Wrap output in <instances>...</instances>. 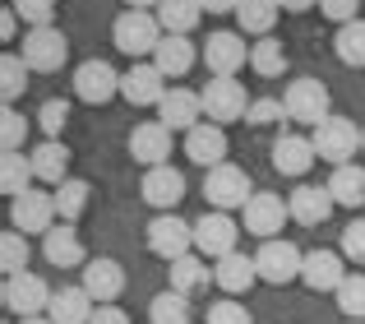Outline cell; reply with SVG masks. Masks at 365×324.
I'll return each instance as SVG.
<instances>
[{
	"instance_id": "cell-8",
	"label": "cell",
	"mask_w": 365,
	"mask_h": 324,
	"mask_svg": "<svg viewBox=\"0 0 365 324\" xmlns=\"http://www.w3.org/2000/svg\"><path fill=\"white\" fill-rule=\"evenodd\" d=\"M56 190H28V195H19V199H9V227L14 232H24V236H33V232H51L56 227Z\"/></svg>"
},
{
	"instance_id": "cell-43",
	"label": "cell",
	"mask_w": 365,
	"mask_h": 324,
	"mask_svg": "<svg viewBox=\"0 0 365 324\" xmlns=\"http://www.w3.org/2000/svg\"><path fill=\"white\" fill-rule=\"evenodd\" d=\"M24 135H28V121L19 116L14 107H5V111H0V148H5V153H19Z\"/></svg>"
},
{
	"instance_id": "cell-28",
	"label": "cell",
	"mask_w": 365,
	"mask_h": 324,
	"mask_svg": "<svg viewBox=\"0 0 365 324\" xmlns=\"http://www.w3.org/2000/svg\"><path fill=\"white\" fill-rule=\"evenodd\" d=\"M167 278H171V292H185V297H195V292L208 288L213 269H208V260H204L199 250H190V255H180V260L167 269Z\"/></svg>"
},
{
	"instance_id": "cell-7",
	"label": "cell",
	"mask_w": 365,
	"mask_h": 324,
	"mask_svg": "<svg viewBox=\"0 0 365 324\" xmlns=\"http://www.w3.org/2000/svg\"><path fill=\"white\" fill-rule=\"evenodd\" d=\"M51 297L56 292L46 288V278H37V273H14V278H5V288H0L5 310L19 315V320H37L42 310H51Z\"/></svg>"
},
{
	"instance_id": "cell-6",
	"label": "cell",
	"mask_w": 365,
	"mask_h": 324,
	"mask_svg": "<svg viewBox=\"0 0 365 324\" xmlns=\"http://www.w3.org/2000/svg\"><path fill=\"white\" fill-rule=\"evenodd\" d=\"M255 269H259V283L287 288V283H296V278H301V269H305V250H296L292 241L273 236V241H264V245H259Z\"/></svg>"
},
{
	"instance_id": "cell-12",
	"label": "cell",
	"mask_w": 365,
	"mask_h": 324,
	"mask_svg": "<svg viewBox=\"0 0 365 324\" xmlns=\"http://www.w3.org/2000/svg\"><path fill=\"white\" fill-rule=\"evenodd\" d=\"M120 79L125 74H116L111 61H83L79 70H74V98L88 102V107H107L120 93Z\"/></svg>"
},
{
	"instance_id": "cell-45",
	"label": "cell",
	"mask_w": 365,
	"mask_h": 324,
	"mask_svg": "<svg viewBox=\"0 0 365 324\" xmlns=\"http://www.w3.org/2000/svg\"><path fill=\"white\" fill-rule=\"evenodd\" d=\"M245 121H250V126H277V121H287L282 98H259V102H250Z\"/></svg>"
},
{
	"instance_id": "cell-38",
	"label": "cell",
	"mask_w": 365,
	"mask_h": 324,
	"mask_svg": "<svg viewBox=\"0 0 365 324\" xmlns=\"http://www.w3.org/2000/svg\"><path fill=\"white\" fill-rule=\"evenodd\" d=\"M28 260H33V245H28V236L9 227V232L0 236V269H5V278L28 273Z\"/></svg>"
},
{
	"instance_id": "cell-15",
	"label": "cell",
	"mask_w": 365,
	"mask_h": 324,
	"mask_svg": "<svg viewBox=\"0 0 365 324\" xmlns=\"http://www.w3.org/2000/svg\"><path fill=\"white\" fill-rule=\"evenodd\" d=\"M139 195L148 199L153 208H162V213H176V204L185 199V171H176L171 162H162V167H148L139 181Z\"/></svg>"
},
{
	"instance_id": "cell-42",
	"label": "cell",
	"mask_w": 365,
	"mask_h": 324,
	"mask_svg": "<svg viewBox=\"0 0 365 324\" xmlns=\"http://www.w3.org/2000/svg\"><path fill=\"white\" fill-rule=\"evenodd\" d=\"M338 250H342V260H351V264H365V218H351V223L342 227V236H338Z\"/></svg>"
},
{
	"instance_id": "cell-16",
	"label": "cell",
	"mask_w": 365,
	"mask_h": 324,
	"mask_svg": "<svg viewBox=\"0 0 365 324\" xmlns=\"http://www.w3.org/2000/svg\"><path fill=\"white\" fill-rule=\"evenodd\" d=\"M250 61V46L241 33H208L204 42V65L213 79H236V70Z\"/></svg>"
},
{
	"instance_id": "cell-11",
	"label": "cell",
	"mask_w": 365,
	"mask_h": 324,
	"mask_svg": "<svg viewBox=\"0 0 365 324\" xmlns=\"http://www.w3.org/2000/svg\"><path fill=\"white\" fill-rule=\"evenodd\" d=\"M292 223V208H287L282 195H273V190H255L245 204V232L259 236V241H273L282 227Z\"/></svg>"
},
{
	"instance_id": "cell-21",
	"label": "cell",
	"mask_w": 365,
	"mask_h": 324,
	"mask_svg": "<svg viewBox=\"0 0 365 324\" xmlns=\"http://www.w3.org/2000/svg\"><path fill=\"white\" fill-rule=\"evenodd\" d=\"M171 135L176 130H167L162 121H143V126L130 130V158L143 162V167H162V162L171 158Z\"/></svg>"
},
{
	"instance_id": "cell-37",
	"label": "cell",
	"mask_w": 365,
	"mask_h": 324,
	"mask_svg": "<svg viewBox=\"0 0 365 324\" xmlns=\"http://www.w3.org/2000/svg\"><path fill=\"white\" fill-rule=\"evenodd\" d=\"M333 51H338L342 65H365V19H351V24L338 28V37H333Z\"/></svg>"
},
{
	"instance_id": "cell-18",
	"label": "cell",
	"mask_w": 365,
	"mask_h": 324,
	"mask_svg": "<svg viewBox=\"0 0 365 324\" xmlns=\"http://www.w3.org/2000/svg\"><path fill=\"white\" fill-rule=\"evenodd\" d=\"M79 288L88 292L98 306H111V301L125 292V269L116 260H107V255H98V260H88L83 264V278H79Z\"/></svg>"
},
{
	"instance_id": "cell-3",
	"label": "cell",
	"mask_w": 365,
	"mask_h": 324,
	"mask_svg": "<svg viewBox=\"0 0 365 324\" xmlns=\"http://www.w3.org/2000/svg\"><path fill=\"white\" fill-rule=\"evenodd\" d=\"M310 139H314L319 162H329V167H347V162L356 158V148H361V130H356V121H347V116L319 121Z\"/></svg>"
},
{
	"instance_id": "cell-20",
	"label": "cell",
	"mask_w": 365,
	"mask_h": 324,
	"mask_svg": "<svg viewBox=\"0 0 365 324\" xmlns=\"http://www.w3.org/2000/svg\"><path fill=\"white\" fill-rule=\"evenodd\" d=\"M287 208H292V223L319 227V223H329V218H333L338 199L329 195V186H296L292 195H287Z\"/></svg>"
},
{
	"instance_id": "cell-44",
	"label": "cell",
	"mask_w": 365,
	"mask_h": 324,
	"mask_svg": "<svg viewBox=\"0 0 365 324\" xmlns=\"http://www.w3.org/2000/svg\"><path fill=\"white\" fill-rule=\"evenodd\" d=\"M14 14L24 19L28 28H51V19H56V0H14Z\"/></svg>"
},
{
	"instance_id": "cell-5",
	"label": "cell",
	"mask_w": 365,
	"mask_h": 324,
	"mask_svg": "<svg viewBox=\"0 0 365 324\" xmlns=\"http://www.w3.org/2000/svg\"><path fill=\"white\" fill-rule=\"evenodd\" d=\"M255 186H250V171L236 167V162H222L204 176V199L217 208V213H232V208H245Z\"/></svg>"
},
{
	"instance_id": "cell-10",
	"label": "cell",
	"mask_w": 365,
	"mask_h": 324,
	"mask_svg": "<svg viewBox=\"0 0 365 324\" xmlns=\"http://www.w3.org/2000/svg\"><path fill=\"white\" fill-rule=\"evenodd\" d=\"M199 102H204V116L213 121V126L241 121L250 111V93H245V83H236V79H208L204 88H199Z\"/></svg>"
},
{
	"instance_id": "cell-22",
	"label": "cell",
	"mask_w": 365,
	"mask_h": 324,
	"mask_svg": "<svg viewBox=\"0 0 365 324\" xmlns=\"http://www.w3.org/2000/svg\"><path fill=\"white\" fill-rule=\"evenodd\" d=\"M158 121L167 130H195V126H204V102H199V93H190V88H167V98L158 102Z\"/></svg>"
},
{
	"instance_id": "cell-49",
	"label": "cell",
	"mask_w": 365,
	"mask_h": 324,
	"mask_svg": "<svg viewBox=\"0 0 365 324\" xmlns=\"http://www.w3.org/2000/svg\"><path fill=\"white\" fill-rule=\"evenodd\" d=\"M199 5H204L208 14H236V9H241V0H199Z\"/></svg>"
},
{
	"instance_id": "cell-39",
	"label": "cell",
	"mask_w": 365,
	"mask_h": 324,
	"mask_svg": "<svg viewBox=\"0 0 365 324\" xmlns=\"http://www.w3.org/2000/svg\"><path fill=\"white\" fill-rule=\"evenodd\" d=\"M88 195H93V186L79 181V176H70L65 186H56V213H61V223H74V218L88 208Z\"/></svg>"
},
{
	"instance_id": "cell-36",
	"label": "cell",
	"mask_w": 365,
	"mask_h": 324,
	"mask_svg": "<svg viewBox=\"0 0 365 324\" xmlns=\"http://www.w3.org/2000/svg\"><path fill=\"white\" fill-rule=\"evenodd\" d=\"M250 70L264 74V79L282 74V70H287V46L277 42V37H259V42L250 46Z\"/></svg>"
},
{
	"instance_id": "cell-25",
	"label": "cell",
	"mask_w": 365,
	"mask_h": 324,
	"mask_svg": "<svg viewBox=\"0 0 365 324\" xmlns=\"http://www.w3.org/2000/svg\"><path fill=\"white\" fill-rule=\"evenodd\" d=\"M213 283L227 292V297H241V292H250L259 283V269H255V255H241V250H232V255H222V260L213 264Z\"/></svg>"
},
{
	"instance_id": "cell-31",
	"label": "cell",
	"mask_w": 365,
	"mask_h": 324,
	"mask_svg": "<svg viewBox=\"0 0 365 324\" xmlns=\"http://www.w3.org/2000/svg\"><path fill=\"white\" fill-rule=\"evenodd\" d=\"M324 186H329V195L338 199L342 208H361L365 204V167H356V162L333 167V176L324 181Z\"/></svg>"
},
{
	"instance_id": "cell-40",
	"label": "cell",
	"mask_w": 365,
	"mask_h": 324,
	"mask_svg": "<svg viewBox=\"0 0 365 324\" xmlns=\"http://www.w3.org/2000/svg\"><path fill=\"white\" fill-rule=\"evenodd\" d=\"M333 301L347 320H365V273H347V283L333 292Z\"/></svg>"
},
{
	"instance_id": "cell-53",
	"label": "cell",
	"mask_w": 365,
	"mask_h": 324,
	"mask_svg": "<svg viewBox=\"0 0 365 324\" xmlns=\"http://www.w3.org/2000/svg\"><path fill=\"white\" fill-rule=\"evenodd\" d=\"M19 324H51V315H37V320H19Z\"/></svg>"
},
{
	"instance_id": "cell-24",
	"label": "cell",
	"mask_w": 365,
	"mask_h": 324,
	"mask_svg": "<svg viewBox=\"0 0 365 324\" xmlns=\"http://www.w3.org/2000/svg\"><path fill=\"white\" fill-rule=\"evenodd\" d=\"M42 255H46V264H56V269H83V264H88V250H83L79 232H74L70 223L51 227V232L42 236Z\"/></svg>"
},
{
	"instance_id": "cell-14",
	"label": "cell",
	"mask_w": 365,
	"mask_h": 324,
	"mask_svg": "<svg viewBox=\"0 0 365 324\" xmlns=\"http://www.w3.org/2000/svg\"><path fill=\"white\" fill-rule=\"evenodd\" d=\"M120 98L130 102V107H158V102L167 98V74L153 61H134L120 79Z\"/></svg>"
},
{
	"instance_id": "cell-47",
	"label": "cell",
	"mask_w": 365,
	"mask_h": 324,
	"mask_svg": "<svg viewBox=\"0 0 365 324\" xmlns=\"http://www.w3.org/2000/svg\"><path fill=\"white\" fill-rule=\"evenodd\" d=\"M319 9L324 14L333 19V24H351V19H356V9H361V0H319Z\"/></svg>"
},
{
	"instance_id": "cell-13",
	"label": "cell",
	"mask_w": 365,
	"mask_h": 324,
	"mask_svg": "<svg viewBox=\"0 0 365 324\" xmlns=\"http://www.w3.org/2000/svg\"><path fill=\"white\" fill-rule=\"evenodd\" d=\"M236 241H241V227H236V218L232 213H204L195 223V250L204 255V260H222V255H232L236 250Z\"/></svg>"
},
{
	"instance_id": "cell-27",
	"label": "cell",
	"mask_w": 365,
	"mask_h": 324,
	"mask_svg": "<svg viewBox=\"0 0 365 324\" xmlns=\"http://www.w3.org/2000/svg\"><path fill=\"white\" fill-rule=\"evenodd\" d=\"M33 171H37V181H46V186H65L70 181V148L61 144V139H42V144L33 148Z\"/></svg>"
},
{
	"instance_id": "cell-48",
	"label": "cell",
	"mask_w": 365,
	"mask_h": 324,
	"mask_svg": "<svg viewBox=\"0 0 365 324\" xmlns=\"http://www.w3.org/2000/svg\"><path fill=\"white\" fill-rule=\"evenodd\" d=\"M88 324H130V315H125L120 306H98L93 310V320Z\"/></svg>"
},
{
	"instance_id": "cell-19",
	"label": "cell",
	"mask_w": 365,
	"mask_h": 324,
	"mask_svg": "<svg viewBox=\"0 0 365 324\" xmlns=\"http://www.w3.org/2000/svg\"><path fill=\"white\" fill-rule=\"evenodd\" d=\"M227 130L222 126H213V121H204V126H195L185 135V158L195 162V167H204V171H213V167H222L227 162Z\"/></svg>"
},
{
	"instance_id": "cell-9",
	"label": "cell",
	"mask_w": 365,
	"mask_h": 324,
	"mask_svg": "<svg viewBox=\"0 0 365 324\" xmlns=\"http://www.w3.org/2000/svg\"><path fill=\"white\" fill-rule=\"evenodd\" d=\"M19 56L28 61V70L51 74V70H61V65L70 61V42H65V33H61L56 24H51V28H28Z\"/></svg>"
},
{
	"instance_id": "cell-51",
	"label": "cell",
	"mask_w": 365,
	"mask_h": 324,
	"mask_svg": "<svg viewBox=\"0 0 365 324\" xmlns=\"http://www.w3.org/2000/svg\"><path fill=\"white\" fill-rule=\"evenodd\" d=\"M277 5H282L287 14H305V9H314L319 0H277Z\"/></svg>"
},
{
	"instance_id": "cell-4",
	"label": "cell",
	"mask_w": 365,
	"mask_h": 324,
	"mask_svg": "<svg viewBox=\"0 0 365 324\" xmlns=\"http://www.w3.org/2000/svg\"><path fill=\"white\" fill-rule=\"evenodd\" d=\"M143 241H148V250L158 255V260L176 264L180 255L195 250V223H185V218H176V213H158L143 227Z\"/></svg>"
},
{
	"instance_id": "cell-2",
	"label": "cell",
	"mask_w": 365,
	"mask_h": 324,
	"mask_svg": "<svg viewBox=\"0 0 365 324\" xmlns=\"http://www.w3.org/2000/svg\"><path fill=\"white\" fill-rule=\"evenodd\" d=\"M282 107H287V121H305V126H319V121H329V116H333L329 83H324V79H310V74H301V79L287 83Z\"/></svg>"
},
{
	"instance_id": "cell-46",
	"label": "cell",
	"mask_w": 365,
	"mask_h": 324,
	"mask_svg": "<svg viewBox=\"0 0 365 324\" xmlns=\"http://www.w3.org/2000/svg\"><path fill=\"white\" fill-rule=\"evenodd\" d=\"M208 324H250V310L241 306V301H213L208 306Z\"/></svg>"
},
{
	"instance_id": "cell-26",
	"label": "cell",
	"mask_w": 365,
	"mask_h": 324,
	"mask_svg": "<svg viewBox=\"0 0 365 324\" xmlns=\"http://www.w3.org/2000/svg\"><path fill=\"white\" fill-rule=\"evenodd\" d=\"M199 46L190 42V37H176V33H167L162 37V46L158 51H153V65H158L162 74H167V79H180V74H190L195 70V61H199Z\"/></svg>"
},
{
	"instance_id": "cell-33",
	"label": "cell",
	"mask_w": 365,
	"mask_h": 324,
	"mask_svg": "<svg viewBox=\"0 0 365 324\" xmlns=\"http://www.w3.org/2000/svg\"><path fill=\"white\" fill-rule=\"evenodd\" d=\"M277 14H282V5H277V0H241L236 24H241V33L268 37V33H273V24H277Z\"/></svg>"
},
{
	"instance_id": "cell-50",
	"label": "cell",
	"mask_w": 365,
	"mask_h": 324,
	"mask_svg": "<svg viewBox=\"0 0 365 324\" xmlns=\"http://www.w3.org/2000/svg\"><path fill=\"white\" fill-rule=\"evenodd\" d=\"M14 28H19V14H14V5L5 9V19H0V37H5V46L14 42Z\"/></svg>"
},
{
	"instance_id": "cell-35",
	"label": "cell",
	"mask_w": 365,
	"mask_h": 324,
	"mask_svg": "<svg viewBox=\"0 0 365 324\" xmlns=\"http://www.w3.org/2000/svg\"><path fill=\"white\" fill-rule=\"evenodd\" d=\"M28 61L19 51H5L0 56V98H5V107H14V98H24V88H28Z\"/></svg>"
},
{
	"instance_id": "cell-34",
	"label": "cell",
	"mask_w": 365,
	"mask_h": 324,
	"mask_svg": "<svg viewBox=\"0 0 365 324\" xmlns=\"http://www.w3.org/2000/svg\"><path fill=\"white\" fill-rule=\"evenodd\" d=\"M190 315H195V306H190L185 292H158V297L148 301V320L153 324H190Z\"/></svg>"
},
{
	"instance_id": "cell-30",
	"label": "cell",
	"mask_w": 365,
	"mask_h": 324,
	"mask_svg": "<svg viewBox=\"0 0 365 324\" xmlns=\"http://www.w3.org/2000/svg\"><path fill=\"white\" fill-rule=\"evenodd\" d=\"M204 19V5L199 0H162L158 5V24L162 33H176V37H190Z\"/></svg>"
},
{
	"instance_id": "cell-41",
	"label": "cell",
	"mask_w": 365,
	"mask_h": 324,
	"mask_svg": "<svg viewBox=\"0 0 365 324\" xmlns=\"http://www.w3.org/2000/svg\"><path fill=\"white\" fill-rule=\"evenodd\" d=\"M37 126H42L46 139H61V130L70 126V102L65 98H46L42 111H37Z\"/></svg>"
},
{
	"instance_id": "cell-55",
	"label": "cell",
	"mask_w": 365,
	"mask_h": 324,
	"mask_svg": "<svg viewBox=\"0 0 365 324\" xmlns=\"http://www.w3.org/2000/svg\"><path fill=\"white\" fill-rule=\"evenodd\" d=\"M347 324H365V320H347Z\"/></svg>"
},
{
	"instance_id": "cell-54",
	"label": "cell",
	"mask_w": 365,
	"mask_h": 324,
	"mask_svg": "<svg viewBox=\"0 0 365 324\" xmlns=\"http://www.w3.org/2000/svg\"><path fill=\"white\" fill-rule=\"evenodd\" d=\"M361 148H365V130H361Z\"/></svg>"
},
{
	"instance_id": "cell-17",
	"label": "cell",
	"mask_w": 365,
	"mask_h": 324,
	"mask_svg": "<svg viewBox=\"0 0 365 324\" xmlns=\"http://www.w3.org/2000/svg\"><path fill=\"white\" fill-rule=\"evenodd\" d=\"M314 162H319V153H314V139L310 135H292V130H282V135L273 139V171L301 181Z\"/></svg>"
},
{
	"instance_id": "cell-29",
	"label": "cell",
	"mask_w": 365,
	"mask_h": 324,
	"mask_svg": "<svg viewBox=\"0 0 365 324\" xmlns=\"http://www.w3.org/2000/svg\"><path fill=\"white\" fill-rule=\"evenodd\" d=\"M93 310H98V301L83 288H61L51 297V310H46V315H51V324H88Z\"/></svg>"
},
{
	"instance_id": "cell-32",
	"label": "cell",
	"mask_w": 365,
	"mask_h": 324,
	"mask_svg": "<svg viewBox=\"0 0 365 324\" xmlns=\"http://www.w3.org/2000/svg\"><path fill=\"white\" fill-rule=\"evenodd\" d=\"M33 181H37L33 158H24V153H0V190H5L9 199L28 195V190H33Z\"/></svg>"
},
{
	"instance_id": "cell-23",
	"label": "cell",
	"mask_w": 365,
	"mask_h": 324,
	"mask_svg": "<svg viewBox=\"0 0 365 324\" xmlns=\"http://www.w3.org/2000/svg\"><path fill=\"white\" fill-rule=\"evenodd\" d=\"M301 283L310 292H338L347 283V269H342V250H305V269Z\"/></svg>"
},
{
	"instance_id": "cell-52",
	"label": "cell",
	"mask_w": 365,
	"mask_h": 324,
	"mask_svg": "<svg viewBox=\"0 0 365 324\" xmlns=\"http://www.w3.org/2000/svg\"><path fill=\"white\" fill-rule=\"evenodd\" d=\"M125 5H130V9H158L162 0H125Z\"/></svg>"
},
{
	"instance_id": "cell-1",
	"label": "cell",
	"mask_w": 365,
	"mask_h": 324,
	"mask_svg": "<svg viewBox=\"0 0 365 324\" xmlns=\"http://www.w3.org/2000/svg\"><path fill=\"white\" fill-rule=\"evenodd\" d=\"M162 24L153 9H125L116 19V28H111V42H116V51H125L130 61H143V56H153L162 46Z\"/></svg>"
}]
</instances>
